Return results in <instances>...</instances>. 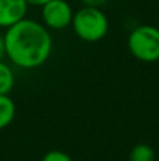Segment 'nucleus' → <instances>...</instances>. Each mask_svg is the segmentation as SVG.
<instances>
[{"label":"nucleus","mask_w":159,"mask_h":161,"mask_svg":"<svg viewBox=\"0 0 159 161\" xmlns=\"http://www.w3.org/2000/svg\"><path fill=\"white\" fill-rule=\"evenodd\" d=\"M6 58L17 68L35 69L49 59L52 54V36L42 23L21 19L6 28L3 34Z\"/></svg>","instance_id":"nucleus-1"},{"label":"nucleus","mask_w":159,"mask_h":161,"mask_svg":"<svg viewBox=\"0 0 159 161\" xmlns=\"http://www.w3.org/2000/svg\"><path fill=\"white\" fill-rule=\"evenodd\" d=\"M70 27L82 41L97 42L109 33V19L101 7L83 6L73 13Z\"/></svg>","instance_id":"nucleus-2"},{"label":"nucleus","mask_w":159,"mask_h":161,"mask_svg":"<svg viewBox=\"0 0 159 161\" xmlns=\"http://www.w3.org/2000/svg\"><path fill=\"white\" fill-rule=\"evenodd\" d=\"M127 45L134 58L142 62L159 61V28L142 24L130 33Z\"/></svg>","instance_id":"nucleus-3"},{"label":"nucleus","mask_w":159,"mask_h":161,"mask_svg":"<svg viewBox=\"0 0 159 161\" xmlns=\"http://www.w3.org/2000/svg\"><path fill=\"white\" fill-rule=\"evenodd\" d=\"M73 8L66 0H49L41 6V23L48 30L61 31L70 25Z\"/></svg>","instance_id":"nucleus-4"},{"label":"nucleus","mask_w":159,"mask_h":161,"mask_svg":"<svg viewBox=\"0 0 159 161\" xmlns=\"http://www.w3.org/2000/svg\"><path fill=\"white\" fill-rule=\"evenodd\" d=\"M28 3L25 0H0V28H7L27 17Z\"/></svg>","instance_id":"nucleus-5"},{"label":"nucleus","mask_w":159,"mask_h":161,"mask_svg":"<svg viewBox=\"0 0 159 161\" xmlns=\"http://www.w3.org/2000/svg\"><path fill=\"white\" fill-rule=\"evenodd\" d=\"M16 117V103L8 95H0V130L13 123Z\"/></svg>","instance_id":"nucleus-6"},{"label":"nucleus","mask_w":159,"mask_h":161,"mask_svg":"<svg viewBox=\"0 0 159 161\" xmlns=\"http://www.w3.org/2000/svg\"><path fill=\"white\" fill-rule=\"evenodd\" d=\"M16 75L13 68L2 59L0 61V95H8L14 88Z\"/></svg>","instance_id":"nucleus-7"},{"label":"nucleus","mask_w":159,"mask_h":161,"mask_svg":"<svg viewBox=\"0 0 159 161\" xmlns=\"http://www.w3.org/2000/svg\"><path fill=\"white\" fill-rule=\"evenodd\" d=\"M130 161H155L156 157H155V151L151 146L148 144H137L132 147V150L130 151Z\"/></svg>","instance_id":"nucleus-8"},{"label":"nucleus","mask_w":159,"mask_h":161,"mask_svg":"<svg viewBox=\"0 0 159 161\" xmlns=\"http://www.w3.org/2000/svg\"><path fill=\"white\" fill-rule=\"evenodd\" d=\"M41 161H73L69 154L61 150H51L44 154Z\"/></svg>","instance_id":"nucleus-9"},{"label":"nucleus","mask_w":159,"mask_h":161,"mask_svg":"<svg viewBox=\"0 0 159 161\" xmlns=\"http://www.w3.org/2000/svg\"><path fill=\"white\" fill-rule=\"evenodd\" d=\"M83 6H92V7H101L107 3V0H82Z\"/></svg>","instance_id":"nucleus-10"},{"label":"nucleus","mask_w":159,"mask_h":161,"mask_svg":"<svg viewBox=\"0 0 159 161\" xmlns=\"http://www.w3.org/2000/svg\"><path fill=\"white\" fill-rule=\"evenodd\" d=\"M28 3V6H37V7H41L42 4H45L49 0H25Z\"/></svg>","instance_id":"nucleus-11"},{"label":"nucleus","mask_w":159,"mask_h":161,"mask_svg":"<svg viewBox=\"0 0 159 161\" xmlns=\"http://www.w3.org/2000/svg\"><path fill=\"white\" fill-rule=\"evenodd\" d=\"M6 58L4 54V40H3V34H0V61Z\"/></svg>","instance_id":"nucleus-12"}]
</instances>
